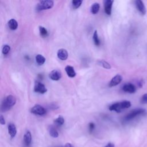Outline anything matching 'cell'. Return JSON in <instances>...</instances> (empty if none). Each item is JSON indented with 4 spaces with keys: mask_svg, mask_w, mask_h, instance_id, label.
Listing matches in <instances>:
<instances>
[{
    "mask_svg": "<svg viewBox=\"0 0 147 147\" xmlns=\"http://www.w3.org/2000/svg\"><path fill=\"white\" fill-rule=\"evenodd\" d=\"M7 129H8V133H9L10 137L11 138H14L17 134V129H16L15 125L13 123H9L8 125Z\"/></svg>",
    "mask_w": 147,
    "mask_h": 147,
    "instance_id": "cell-13",
    "label": "cell"
},
{
    "mask_svg": "<svg viewBox=\"0 0 147 147\" xmlns=\"http://www.w3.org/2000/svg\"><path fill=\"white\" fill-rule=\"evenodd\" d=\"M36 61L38 65H42L45 61V58L41 55L38 54L35 57Z\"/></svg>",
    "mask_w": 147,
    "mask_h": 147,
    "instance_id": "cell-18",
    "label": "cell"
},
{
    "mask_svg": "<svg viewBox=\"0 0 147 147\" xmlns=\"http://www.w3.org/2000/svg\"><path fill=\"white\" fill-rule=\"evenodd\" d=\"M8 26L11 30H16L18 27V23L14 19H11L8 21Z\"/></svg>",
    "mask_w": 147,
    "mask_h": 147,
    "instance_id": "cell-16",
    "label": "cell"
},
{
    "mask_svg": "<svg viewBox=\"0 0 147 147\" xmlns=\"http://www.w3.org/2000/svg\"><path fill=\"white\" fill-rule=\"evenodd\" d=\"M82 1L80 0H75V1H72V5L74 9H78L80 6L82 5Z\"/></svg>",
    "mask_w": 147,
    "mask_h": 147,
    "instance_id": "cell-24",
    "label": "cell"
},
{
    "mask_svg": "<svg viewBox=\"0 0 147 147\" xmlns=\"http://www.w3.org/2000/svg\"><path fill=\"white\" fill-rule=\"evenodd\" d=\"M16 103V98L12 95H8L2 102L1 110L2 112H5L9 110Z\"/></svg>",
    "mask_w": 147,
    "mask_h": 147,
    "instance_id": "cell-1",
    "label": "cell"
},
{
    "mask_svg": "<svg viewBox=\"0 0 147 147\" xmlns=\"http://www.w3.org/2000/svg\"><path fill=\"white\" fill-rule=\"evenodd\" d=\"M10 50V47L9 45H3V48H2V53L5 55L8 54V53L9 52Z\"/></svg>",
    "mask_w": 147,
    "mask_h": 147,
    "instance_id": "cell-25",
    "label": "cell"
},
{
    "mask_svg": "<svg viewBox=\"0 0 147 147\" xmlns=\"http://www.w3.org/2000/svg\"><path fill=\"white\" fill-rule=\"evenodd\" d=\"M92 38H93V41H94V42L95 44V45L96 46H99L100 45V40L98 37V32L96 30H95L94 32V34H93V37H92Z\"/></svg>",
    "mask_w": 147,
    "mask_h": 147,
    "instance_id": "cell-19",
    "label": "cell"
},
{
    "mask_svg": "<svg viewBox=\"0 0 147 147\" xmlns=\"http://www.w3.org/2000/svg\"><path fill=\"white\" fill-rule=\"evenodd\" d=\"M122 90L125 92H128V93H134L136 91V88L134 85H133L131 83H127L125 84L122 87Z\"/></svg>",
    "mask_w": 147,
    "mask_h": 147,
    "instance_id": "cell-12",
    "label": "cell"
},
{
    "mask_svg": "<svg viewBox=\"0 0 147 147\" xmlns=\"http://www.w3.org/2000/svg\"><path fill=\"white\" fill-rule=\"evenodd\" d=\"M39 31H40V33L41 36L46 37L48 36V31L44 26H39Z\"/></svg>",
    "mask_w": 147,
    "mask_h": 147,
    "instance_id": "cell-22",
    "label": "cell"
},
{
    "mask_svg": "<svg viewBox=\"0 0 147 147\" xmlns=\"http://www.w3.org/2000/svg\"><path fill=\"white\" fill-rule=\"evenodd\" d=\"M63 147H74L70 143H67Z\"/></svg>",
    "mask_w": 147,
    "mask_h": 147,
    "instance_id": "cell-30",
    "label": "cell"
},
{
    "mask_svg": "<svg viewBox=\"0 0 147 147\" xmlns=\"http://www.w3.org/2000/svg\"><path fill=\"white\" fill-rule=\"evenodd\" d=\"M141 102L142 103H147V93L142 95L141 99Z\"/></svg>",
    "mask_w": 147,
    "mask_h": 147,
    "instance_id": "cell-26",
    "label": "cell"
},
{
    "mask_svg": "<svg viewBox=\"0 0 147 147\" xmlns=\"http://www.w3.org/2000/svg\"><path fill=\"white\" fill-rule=\"evenodd\" d=\"M65 71L67 75L70 78H74L76 75V72L73 67L71 65H67L65 68Z\"/></svg>",
    "mask_w": 147,
    "mask_h": 147,
    "instance_id": "cell-15",
    "label": "cell"
},
{
    "mask_svg": "<svg viewBox=\"0 0 147 147\" xmlns=\"http://www.w3.org/2000/svg\"><path fill=\"white\" fill-rule=\"evenodd\" d=\"M100 6L98 3H94L91 7V11L92 14H96L99 10Z\"/></svg>",
    "mask_w": 147,
    "mask_h": 147,
    "instance_id": "cell-20",
    "label": "cell"
},
{
    "mask_svg": "<svg viewBox=\"0 0 147 147\" xmlns=\"http://www.w3.org/2000/svg\"><path fill=\"white\" fill-rule=\"evenodd\" d=\"M24 144L26 146H28L30 145L32 142V134L28 130L25 132L24 136Z\"/></svg>",
    "mask_w": 147,
    "mask_h": 147,
    "instance_id": "cell-14",
    "label": "cell"
},
{
    "mask_svg": "<svg viewBox=\"0 0 147 147\" xmlns=\"http://www.w3.org/2000/svg\"><path fill=\"white\" fill-rule=\"evenodd\" d=\"M145 113V110L143 109H136L133 110L128 114H127L125 117L124 120L125 121H129L132 120L136 117L140 115H142Z\"/></svg>",
    "mask_w": 147,
    "mask_h": 147,
    "instance_id": "cell-3",
    "label": "cell"
},
{
    "mask_svg": "<svg viewBox=\"0 0 147 147\" xmlns=\"http://www.w3.org/2000/svg\"><path fill=\"white\" fill-rule=\"evenodd\" d=\"M0 123L1 125H5V120L4 117L2 115H0Z\"/></svg>",
    "mask_w": 147,
    "mask_h": 147,
    "instance_id": "cell-28",
    "label": "cell"
},
{
    "mask_svg": "<svg viewBox=\"0 0 147 147\" xmlns=\"http://www.w3.org/2000/svg\"><path fill=\"white\" fill-rule=\"evenodd\" d=\"M53 6V2L50 0L41 1H40L37 6V10L41 11L47 9H51Z\"/></svg>",
    "mask_w": 147,
    "mask_h": 147,
    "instance_id": "cell-4",
    "label": "cell"
},
{
    "mask_svg": "<svg viewBox=\"0 0 147 147\" xmlns=\"http://www.w3.org/2000/svg\"><path fill=\"white\" fill-rule=\"evenodd\" d=\"M57 56L58 58L61 60H65L67 59L68 54L66 49L61 48L58 50L57 52Z\"/></svg>",
    "mask_w": 147,
    "mask_h": 147,
    "instance_id": "cell-11",
    "label": "cell"
},
{
    "mask_svg": "<svg viewBox=\"0 0 147 147\" xmlns=\"http://www.w3.org/2000/svg\"><path fill=\"white\" fill-rule=\"evenodd\" d=\"M131 106V103L129 100H123L120 102H116L109 106L110 111H115L117 113H120L122 110L127 109Z\"/></svg>",
    "mask_w": 147,
    "mask_h": 147,
    "instance_id": "cell-2",
    "label": "cell"
},
{
    "mask_svg": "<svg viewBox=\"0 0 147 147\" xmlns=\"http://www.w3.org/2000/svg\"><path fill=\"white\" fill-rule=\"evenodd\" d=\"M34 91L40 94H44L47 91L45 85L40 82H36L34 86Z\"/></svg>",
    "mask_w": 147,
    "mask_h": 147,
    "instance_id": "cell-6",
    "label": "cell"
},
{
    "mask_svg": "<svg viewBox=\"0 0 147 147\" xmlns=\"http://www.w3.org/2000/svg\"><path fill=\"white\" fill-rule=\"evenodd\" d=\"M49 77L51 79L56 81V80H59L61 78V74L59 70L54 69L49 73Z\"/></svg>",
    "mask_w": 147,
    "mask_h": 147,
    "instance_id": "cell-10",
    "label": "cell"
},
{
    "mask_svg": "<svg viewBox=\"0 0 147 147\" xmlns=\"http://www.w3.org/2000/svg\"><path fill=\"white\" fill-rule=\"evenodd\" d=\"M54 122L57 126H61L64 123V119L62 116L59 115L57 118L55 119Z\"/></svg>",
    "mask_w": 147,
    "mask_h": 147,
    "instance_id": "cell-21",
    "label": "cell"
},
{
    "mask_svg": "<svg viewBox=\"0 0 147 147\" xmlns=\"http://www.w3.org/2000/svg\"><path fill=\"white\" fill-rule=\"evenodd\" d=\"M103 3H104V9H105V13L109 16L111 15L113 1L105 0L104 1Z\"/></svg>",
    "mask_w": 147,
    "mask_h": 147,
    "instance_id": "cell-7",
    "label": "cell"
},
{
    "mask_svg": "<svg viewBox=\"0 0 147 147\" xmlns=\"http://www.w3.org/2000/svg\"><path fill=\"white\" fill-rule=\"evenodd\" d=\"M122 80V76L120 75H116L110 80V82H109V86L110 87L115 86L119 84L121 82Z\"/></svg>",
    "mask_w": 147,
    "mask_h": 147,
    "instance_id": "cell-9",
    "label": "cell"
},
{
    "mask_svg": "<svg viewBox=\"0 0 147 147\" xmlns=\"http://www.w3.org/2000/svg\"><path fill=\"white\" fill-rule=\"evenodd\" d=\"M49 130V133L50 134V136L54 138H56L59 136V133L57 132V131L56 130V129L52 126H51L49 127L48 129Z\"/></svg>",
    "mask_w": 147,
    "mask_h": 147,
    "instance_id": "cell-17",
    "label": "cell"
},
{
    "mask_svg": "<svg viewBox=\"0 0 147 147\" xmlns=\"http://www.w3.org/2000/svg\"><path fill=\"white\" fill-rule=\"evenodd\" d=\"M105 147H115V146H114V144H113L111 142H109Z\"/></svg>",
    "mask_w": 147,
    "mask_h": 147,
    "instance_id": "cell-29",
    "label": "cell"
},
{
    "mask_svg": "<svg viewBox=\"0 0 147 147\" xmlns=\"http://www.w3.org/2000/svg\"><path fill=\"white\" fill-rule=\"evenodd\" d=\"M135 4L136 8L138 10V11L142 15H145L146 14V8L143 2L141 0H137L135 1Z\"/></svg>",
    "mask_w": 147,
    "mask_h": 147,
    "instance_id": "cell-8",
    "label": "cell"
},
{
    "mask_svg": "<svg viewBox=\"0 0 147 147\" xmlns=\"http://www.w3.org/2000/svg\"><path fill=\"white\" fill-rule=\"evenodd\" d=\"M88 127H89L90 132L91 133V132L93 131V130L94 129V128H95V124H94V123H92V122H90V123H89Z\"/></svg>",
    "mask_w": 147,
    "mask_h": 147,
    "instance_id": "cell-27",
    "label": "cell"
},
{
    "mask_svg": "<svg viewBox=\"0 0 147 147\" xmlns=\"http://www.w3.org/2000/svg\"><path fill=\"white\" fill-rule=\"evenodd\" d=\"M30 112L34 114L38 115H43L46 114L45 109L40 105H36L30 109Z\"/></svg>",
    "mask_w": 147,
    "mask_h": 147,
    "instance_id": "cell-5",
    "label": "cell"
},
{
    "mask_svg": "<svg viewBox=\"0 0 147 147\" xmlns=\"http://www.w3.org/2000/svg\"><path fill=\"white\" fill-rule=\"evenodd\" d=\"M98 63L100 65H101L103 68H105L106 69H110L111 68L110 64L108 62H107L103 60H101L99 61Z\"/></svg>",
    "mask_w": 147,
    "mask_h": 147,
    "instance_id": "cell-23",
    "label": "cell"
}]
</instances>
